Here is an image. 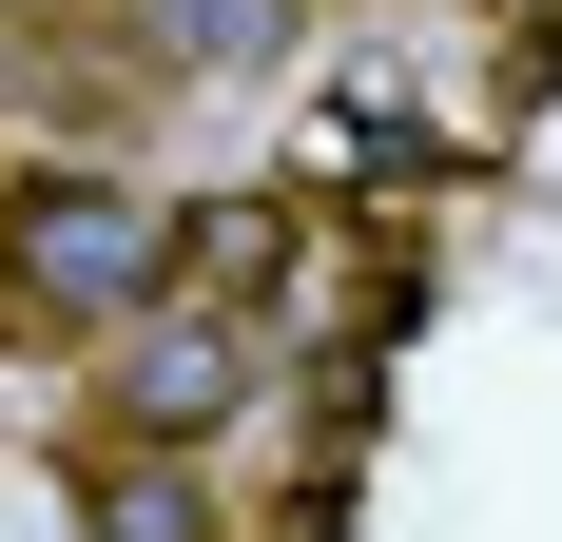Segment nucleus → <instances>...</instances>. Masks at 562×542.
<instances>
[{
    "mask_svg": "<svg viewBox=\"0 0 562 542\" xmlns=\"http://www.w3.org/2000/svg\"><path fill=\"white\" fill-rule=\"evenodd\" d=\"M175 291V214L116 174H20L0 194V349H116Z\"/></svg>",
    "mask_w": 562,
    "mask_h": 542,
    "instance_id": "f257e3e1",
    "label": "nucleus"
},
{
    "mask_svg": "<svg viewBox=\"0 0 562 542\" xmlns=\"http://www.w3.org/2000/svg\"><path fill=\"white\" fill-rule=\"evenodd\" d=\"M98 407H116V445H214L233 407H252V310H194V291H156V310L98 349Z\"/></svg>",
    "mask_w": 562,
    "mask_h": 542,
    "instance_id": "f03ea898",
    "label": "nucleus"
},
{
    "mask_svg": "<svg viewBox=\"0 0 562 542\" xmlns=\"http://www.w3.org/2000/svg\"><path fill=\"white\" fill-rule=\"evenodd\" d=\"M78 523L98 542H233V504L194 445H78Z\"/></svg>",
    "mask_w": 562,
    "mask_h": 542,
    "instance_id": "7ed1b4c3",
    "label": "nucleus"
},
{
    "mask_svg": "<svg viewBox=\"0 0 562 542\" xmlns=\"http://www.w3.org/2000/svg\"><path fill=\"white\" fill-rule=\"evenodd\" d=\"M116 39L156 78H252V58H291V0H116Z\"/></svg>",
    "mask_w": 562,
    "mask_h": 542,
    "instance_id": "20e7f679",
    "label": "nucleus"
},
{
    "mask_svg": "<svg viewBox=\"0 0 562 542\" xmlns=\"http://www.w3.org/2000/svg\"><path fill=\"white\" fill-rule=\"evenodd\" d=\"M272 271H291V214H272V194H214V214H175V291H194V310H252Z\"/></svg>",
    "mask_w": 562,
    "mask_h": 542,
    "instance_id": "39448f33",
    "label": "nucleus"
}]
</instances>
